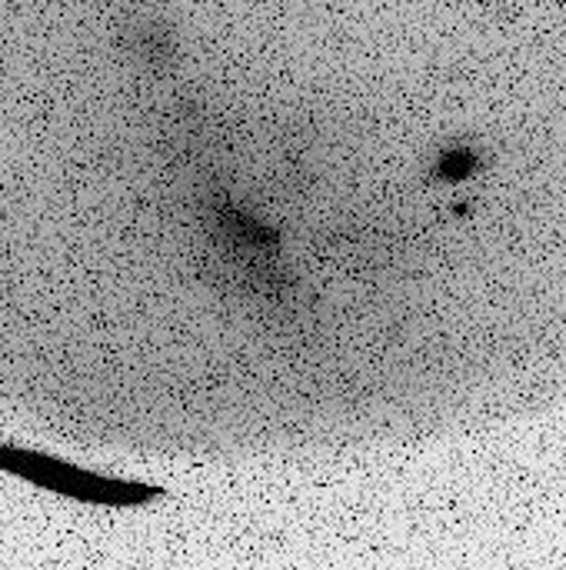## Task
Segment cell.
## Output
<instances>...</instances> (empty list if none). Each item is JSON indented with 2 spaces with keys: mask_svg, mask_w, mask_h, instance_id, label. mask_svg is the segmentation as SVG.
<instances>
[{
  "mask_svg": "<svg viewBox=\"0 0 566 570\" xmlns=\"http://www.w3.org/2000/svg\"><path fill=\"white\" fill-rule=\"evenodd\" d=\"M0 471L27 481L40 491L60 494V498L80 501V504H93V508H140V504L163 498V491L153 484L103 478V474L83 471L77 464H67L53 454L13 448V444H0Z\"/></svg>",
  "mask_w": 566,
  "mask_h": 570,
  "instance_id": "obj_1",
  "label": "cell"
}]
</instances>
